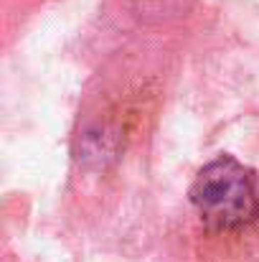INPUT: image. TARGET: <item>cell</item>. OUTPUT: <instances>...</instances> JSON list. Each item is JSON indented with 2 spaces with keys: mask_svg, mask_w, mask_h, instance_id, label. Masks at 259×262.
I'll list each match as a JSON object with an SVG mask.
<instances>
[{
  "mask_svg": "<svg viewBox=\"0 0 259 262\" xmlns=\"http://www.w3.org/2000/svg\"><path fill=\"white\" fill-rule=\"evenodd\" d=\"M188 199L208 232H242L259 219L257 176L231 156L206 163L191 183Z\"/></svg>",
  "mask_w": 259,
  "mask_h": 262,
  "instance_id": "obj_1",
  "label": "cell"
}]
</instances>
